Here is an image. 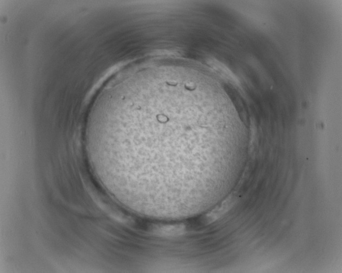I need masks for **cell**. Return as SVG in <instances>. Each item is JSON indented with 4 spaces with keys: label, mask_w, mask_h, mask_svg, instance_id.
<instances>
[{
    "label": "cell",
    "mask_w": 342,
    "mask_h": 273,
    "mask_svg": "<svg viewBox=\"0 0 342 273\" xmlns=\"http://www.w3.org/2000/svg\"><path fill=\"white\" fill-rule=\"evenodd\" d=\"M236 201V196L230 195L224 201L205 215L203 220L204 224L209 225L215 223L232 209L234 207Z\"/></svg>",
    "instance_id": "1"
},
{
    "label": "cell",
    "mask_w": 342,
    "mask_h": 273,
    "mask_svg": "<svg viewBox=\"0 0 342 273\" xmlns=\"http://www.w3.org/2000/svg\"><path fill=\"white\" fill-rule=\"evenodd\" d=\"M153 232L161 236H178L185 232V227L183 225L158 226L154 228Z\"/></svg>",
    "instance_id": "2"
},
{
    "label": "cell",
    "mask_w": 342,
    "mask_h": 273,
    "mask_svg": "<svg viewBox=\"0 0 342 273\" xmlns=\"http://www.w3.org/2000/svg\"><path fill=\"white\" fill-rule=\"evenodd\" d=\"M211 66L219 72L221 75L227 76V77H233V73L228 69V68L221 63L213 60L210 63Z\"/></svg>",
    "instance_id": "3"
}]
</instances>
